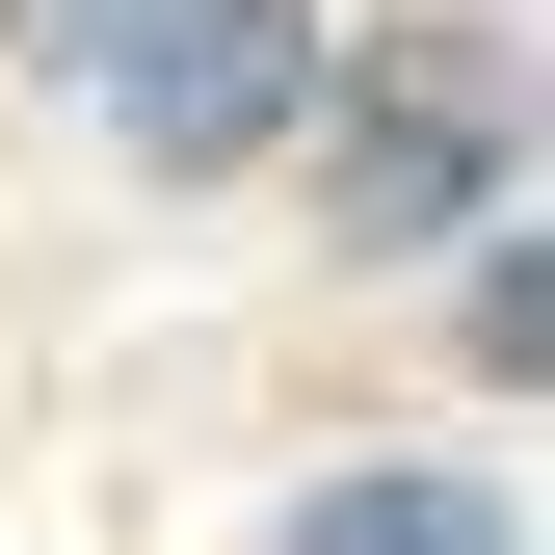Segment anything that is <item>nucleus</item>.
Returning <instances> with one entry per match:
<instances>
[{"label": "nucleus", "mask_w": 555, "mask_h": 555, "mask_svg": "<svg viewBox=\"0 0 555 555\" xmlns=\"http://www.w3.org/2000/svg\"><path fill=\"white\" fill-rule=\"evenodd\" d=\"M503 159H529V80H503V27L318 53V185H344V238H371V264H450V238H503Z\"/></svg>", "instance_id": "obj_1"}, {"label": "nucleus", "mask_w": 555, "mask_h": 555, "mask_svg": "<svg viewBox=\"0 0 555 555\" xmlns=\"http://www.w3.org/2000/svg\"><path fill=\"white\" fill-rule=\"evenodd\" d=\"M106 159L132 185H264L318 132V0H132V53H106Z\"/></svg>", "instance_id": "obj_2"}, {"label": "nucleus", "mask_w": 555, "mask_h": 555, "mask_svg": "<svg viewBox=\"0 0 555 555\" xmlns=\"http://www.w3.org/2000/svg\"><path fill=\"white\" fill-rule=\"evenodd\" d=\"M264 555H529V503H503V476H318Z\"/></svg>", "instance_id": "obj_3"}, {"label": "nucleus", "mask_w": 555, "mask_h": 555, "mask_svg": "<svg viewBox=\"0 0 555 555\" xmlns=\"http://www.w3.org/2000/svg\"><path fill=\"white\" fill-rule=\"evenodd\" d=\"M450 344H476V371H529V344H555V264H529V238H450Z\"/></svg>", "instance_id": "obj_4"}, {"label": "nucleus", "mask_w": 555, "mask_h": 555, "mask_svg": "<svg viewBox=\"0 0 555 555\" xmlns=\"http://www.w3.org/2000/svg\"><path fill=\"white\" fill-rule=\"evenodd\" d=\"M0 53H27V80H106V53H132V0H0Z\"/></svg>", "instance_id": "obj_5"}]
</instances>
